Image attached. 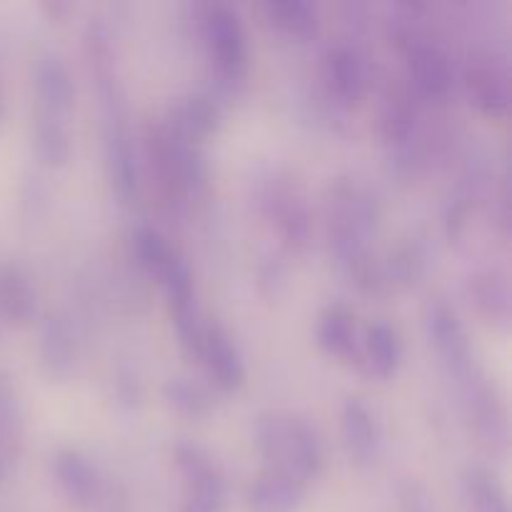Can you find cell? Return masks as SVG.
Wrapping results in <instances>:
<instances>
[{
	"label": "cell",
	"instance_id": "3957f363",
	"mask_svg": "<svg viewBox=\"0 0 512 512\" xmlns=\"http://www.w3.org/2000/svg\"><path fill=\"white\" fill-rule=\"evenodd\" d=\"M208 33L220 63H223L230 73H235L238 65H243V58H245L243 33H240V25L238 20H235V15H230L228 10L218 8L213 15H210Z\"/></svg>",
	"mask_w": 512,
	"mask_h": 512
},
{
	"label": "cell",
	"instance_id": "7a4b0ae2",
	"mask_svg": "<svg viewBox=\"0 0 512 512\" xmlns=\"http://www.w3.org/2000/svg\"><path fill=\"white\" fill-rule=\"evenodd\" d=\"M303 498L298 480L285 473L260 478L250 488V510L253 512H295Z\"/></svg>",
	"mask_w": 512,
	"mask_h": 512
},
{
	"label": "cell",
	"instance_id": "277c9868",
	"mask_svg": "<svg viewBox=\"0 0 512 512\" xmlns=\"http://www.w3.org/2000/svg\"><path fill=\"white\" fill-rule=\"evenodd\" d=\"M58 475H60V483L63 488L68 490L70 498L75 503H90L95 495V473L90 470V465L85 463L80 455L75 453H65L60 455V463H58Z\"/></svg>",
	"mask_w": 512,
	"mask_h": 512
},
{
	"label": "cell",
	"instance_id": "8992f818",
	"mask_svg": "<svg viewBox=\"0 0 512 512\" xmlns=\"http://www.w3.org/2000/svg\"><path fill=\"white\" fill-rule=\"evenodd\" d=\"M330 78H333L335 90L345 98H355L360 93V83H363V73H360L358 60L348 50H335L330 55Z\"/></svg>",
	"mask_w": 512,
	"mask_h": 512
},
{
	"label": "cell",
	"instance_id": "5b68a950",
	"mask_svg": "<svg viewBox=\"0 0 512 512\" xmlns=\"http://www.w3.org/2000/svg\"><path fill=\"white\" fill-rule=\"evenodd\" d=\"M203 348L210 358V368H213V373L218 375L220 383L225 385L238 383L240 375H243V368H240L238 355H235V350L230 348L228 340L213 330V333H208V338L203 340Z\"/></svg>",
	"mask_w": 512,
	"mask_h": 512
},
{
	"label": "cell",
	"instance_id": "30bf717a",
	"mask_svg": "<svg viewBox=\"0 0 512 512\" xmlns=\"http://www.w3.org/2000/svg\"><path fill=\"white\" fill-rule=\"evenodd\" d=\"M368 350L373 368L378 370V373H388L395 365V358H398V340H395L393 330L385 328V325H375V328L370 330Z\"/></svg>",
	"mask_w": 512,
	"mask_h": 512
},
{
	"label": "cell",
	"instance_id": "4fadbf2b",
	"mask_svg": "<svg viewBox=\"0 0 512 512\" xmlns=\"http://www.w3.org/2000/svg\"><path fill=\"white\" fill-rule=\"evenodd\" d=\"M38 148L43 153V158H63L68 153V140H65L63 128H58L53 120L48 125H43V130L38 133Z\"/></svg>",
	"mask_w": 512,
	"mask_h": 512
},
{
	"label": "cell",
	"instance_id": "ba28073f",
	"mask_svg": "<svg viewBox=\"0 0 512 512\" xmlns=\"http://www.w3.org/2000/svg\"><path fill=\"white\" fill-rule=\"evenodd\" d=\"M40 88H43L45 100L55 108H63L70 100V80L65 68L60 65V60L45 58L43 68H40Z\"/></svg>",
	"mask_w": 512,
	"mask_h": 512
},
{
	"label": "cell",
	"instance_id": "52a82bcc",
	"mask_svg": "<svg viewBox=\"0 0 512 512\" xmlns=\"http://www.w3.org/2000/svg\"><path fill=\"white\" fill-rule=\"evenodd\" d=\"M415 75H418V80L430 93H443L450 83L445 58L440 53H435L433 48L415 50Z\"/></svg>",
	"mask_w": 512,
	"mask_h": 512
},
{
	"label": "cell",
	"instance_id": "8fae6325",
	"mask_svg": "<svg viewBox=\"0 0 512 512\" xmlns=\"http://www.w3.org/2000/svg\"><path fill=\"white\" fill-rule=\"evenodd\" d=\"M320 338L335 353H345V350L353 345V320L348 313H343L340 308L330 310L328 318L323 320V328H320Z\"/></svg>",
	"mask_w": 512,
	"mask_h": 512
},
{
	"label": "cell",
	"instance_id": "6da1fadb",
	"mask_svg": "<svg viewBox=\"0 0 512 512\" xmlns=\"http://www.w3.org/2000/svg\"><path fill=\"white\" fill-rule=\"evenodd\" d=\"M188 458L180 455V463L190 465V478H193V490L185 498L183 512H223L225 505V488L223 480L208 468L203 458H198V448H185Z\"/></svg>",
	"mask_w": 512,
	"mask_h": 512
},
{
	"label": "cell",
	"instance_id": "7c38bea8",
	"mask_svg": "<svg viewBox=\"0 0 512 512\" xmlns=\"http://www.w3.org/2000/svg\"><path fill=\"white\" fill-rule=\"evenodd\" d=\"M270 13L278 15V23L288 25L295 33H305L308 28L315 25V10L308 3H283V5H270Z\"/></svg>",
	"mask_w": 512,
	"mask_h": 512
},
{
	"label": "cell",
	"instance_id": "9c48e42d",
	"mask_svg": "<svg viewBox=\"0 0 512 512\" xmlns=\"http://www.w3.org/2000/svg\"><path fill=\"white\" fill-rule=\"evenodd\" d=\"M345 430H348L350 445L358 455H368L375 443V430L370 413L360 403L348 405V418H345Z\"/></svg>",
	"mask_w": 512,
	"mask_h": 512
}]
</instances>
